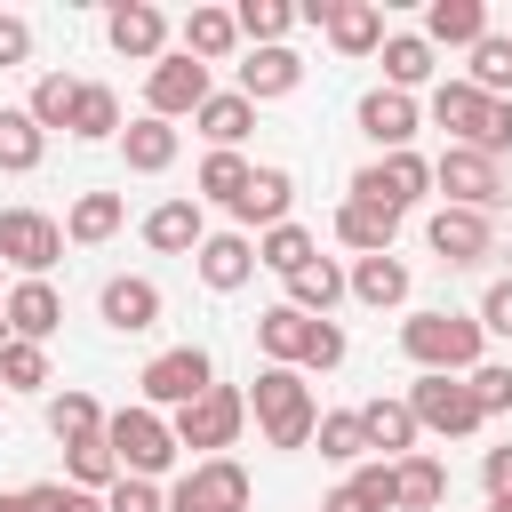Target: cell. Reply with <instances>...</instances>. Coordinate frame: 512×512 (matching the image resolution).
Masks as SVG:
<instances>
[{
  "label": "cell",
  "mask_w": 512,
  "mask_h": 512,
  "mask_svg": "<svg viewBox=\"0 0 512 512\" xmlns=\"http://www.w3.org/2000/svg\"><path fill=\"white\" fill-rule=\"evenodd\" d=\"M480 344H488V328L472 312H408L400 320V352L416 360V376H472Z\"/></svg>",
  "instance_id": "6da1fadb"
},
{
  "label": "cell",
  "mask_w": 512,
  "mask_h": 512,
  "mask_svg": "<svg viewBox=\"0 0 512 512\" xmlns=\"http://www.w3.org/2000/svg\"><path fill=\"white\" fill-rule=\"evenodd\" d=\"M248 416H256L264 448H312V432H320V400H312L304 368H256Z\"/></svg>",
  "instance_id": "7a4b0ae2"
},
{
  "label": "cell",
  "mask_w": 512,
  "mask_h": 512,
  "mask_svg": "<svg viewBox=\"0 0 512 512\" xmlns=\"http://www.w3.org/2000/svg\"><path fill=\"white\" fill-rule=\"evenodd\" d=\"M256 344H264V368H336L344 360V328L336 320H312L296 304L256 312Z\"/></svg>",
  "instance_id": "3957f363"
},
{
  "label": "cell",
  "mask_w": 512,
  "mask_h": 512,
  "mask_svg": "<svg viewBox=\"0 0 512 512\" xmlns=\"http://www.w3.org/2000/svg\"><path fill=\"white\" fill-rule=\"evenodd\" d=\"M104 448L120 456V472H128V480H160V472L184 456V448H176V424H168L160 408H144V400H136V408H120V416H104Z\"/></svg>",
  "instance_id": "277c9868"
},
{
  "label": "cell",
  "mask_w": 512,
  "mask_h": 512,
  "mask_svg": "<svg viewBox=\"0 0 512 512\" xmlns=\"http://www.w3.org/2000/svg\"><path fill=\"white\" fill-rule=\"evenodd\" d=\"M168 424H176V448H192V464H208V456H224V448L240 440L248 392H240V384H208V392H200L192 408H176Z\"/></svg>",
  "instance_id": "5b68a950"
},
{
  "label": "cell",
  "mask_w": 512,
  "mask_h": 512,
  "mask_svg": "<svg viewBox=\"0 0 512 512\" xmlns=\"http://www.w3.org/2000/svg\"><path fill=\"white\" fill-rule=\"evenodd\" d=\"M208 384H216V360H208L200 344H168V352H152V360H144V376H136L144 408H192Z\"/></svg>",
  "instance_id": "8992f818"
},
{
  "label": "cell",
  "mask_w": 512,
  "mask_h": 512,
  "mask_svg": "<svg viewBox=\"0 0 512 512\" xmlns=\"http://www.w3.org/2000/svg\"><path fill=\"white\" fill-rule=\"evenodd\" d=\"M432 192H440V208H496L504 200V168L488 160V152H472V144H448L440 160H432Z\"/></svg>",
  "instance_id": "52a82bcc"
},
{
  "label": "cell",
  "mask_w": 512,
  "mask_h": 512,
  "mask_svg": "<svg viewBox=\"0 0 512 512\" xmlns=\"http://www.w3.org/2000/svg\"><path fill=\"white\" fill-rule=\"evenodd\" d=\"M408 408H416V432H440V440H472L488 424L464 376H416L408 384Z\"/></svg>",
  "instance_id": "ba28073f"
},
{
  "label": "cell",
  "mask_w": 512,
  "mask_h": 512,
  "mask_svg": "<svg viewBox=\"0 0 512 512\" xmlns=\"http://www.w3.org/2000/svg\"><path fill=\"white\" fill-rule=\"evenodd\" d=\"M424 192H432V160H424V152H376V160L352 176V200H376V208H392V216H408Z\"/></svg>",
  "instance_id": "9c48e42d"
},
{
  "label": "cell",
  "mask_w": 512,
  "mask_h": 512,
  "mask_svg": "<svg viewBox=\"0 0 512 512\" xmlns=\"http://www.w3.org/2000/svg\"><path fill=\"white\" fill-rule=\"evenodd\" d=\"M208 96H216V80H208V64L184 56V48L144 72V112H152V120H184V112H200Z\"/></svg>",
  "instance_id": "30bf717a"
},
{
  "label": "cell",
  "mask_w": 512,
  "mask_h": 512,
  "mask_svg": "<svg viewBox=\"0 0 512 512\" xmlns=\"http://www.w3.org/2000/svg\"><path fill=\"white\" fill-rule=\"evenodd\" d=\"M64 256V224L40 208H0V264H16L24 280H48V264Z\"/></svg>",
  "instance_id": "8fae6325"
},
{
  "label": "cell",
  "mask_w": 512,
  "mask_h": 512,
  "mask_svg": "<svg viewBox=\"0 0 512 512\" xmlns=\"http://www.w3.org/2000/svg\"><path fill=\"white\" fill-rule=\"evenodd\" d=\"M168 512H248V472L240 456H208L168 488Z\"/></svg>",
  "instance_id": "7c38bea8"
},
{
  "label": "cell",
  "mask_w": 512,
  "mask_h": 512,
  "mask_svg": "<svg viewBox=\"0 0 512 512\" xmlns=\"http://www.w3.org/2000/svg\"><path fill=\"white\" fill-rule=\"evenodd\" d=\"M424 240H432V256H440V264H456V272L496 256V232H488V216H480V208H432Z\"/></svg>",
  "instance_id": "4fadbf2b"
},
{
  "label": "cell",
  "mask_w": 512,
  "mask_h": 512,
  "mask_svg": "<svg viewBox=\"0 0 512 512\" xmlns=\"http://www.w3.org/2000/svg\"><path fill=\"white\" fill-rule=\"evenodd\" d=\"M96 312H104V328L144 336V328H160V288H152L144 272H112V280L96 288Z\"/></svg>",
  "instance_id": "5bb4252c"
},
{
  "label": "cell",
  "mask_w": 512,
  "mask_h": 512,
  "mask_svg": "<svg viewBox=\"0 0 512 512\" xmlns=\"http://www.w3.org/2000/svg\"><path fill=\"white\" fill-rule=\"evenodd\" d=\"M0 320H8L16 344H48V336L64 328V296H56L48 280H16V288L0 296Z\"/></svg>",
  "instance_id": "9a60e30c"
},
{
  "label": "cell",
  "mask_w": 512,
  "mask_h": 512,
  "mask_svg": "<svg viewBox=\"0 0 512 512\" xmlns=\"http://www.w3.org/2000/svg\"><path fill=\"white\" fill-rule=\"evenodd\" d=\"M104 40H112L120 56H136V64H160V56H168V16H160L152 0H120V8L104 16Z\"/></svg>",
  "instance_id": "2e32d148"
},
{
  "label": "cell",
  "mask_w": 512,
  "mask_h": 512,
  "mask_svg": "<svg viewBox=\"0 0 512 512\" xmlns=\"http://www.w3.org/2000/svg\"><path fill=\"white\" fill-rule=\"evenodd\" d=\"M360 128H368L376 152H408L416 128H424V112H416V96H400V88H368V96H360Z\"/></svg>",
  "instance_id": "e0dca14e"
},
{
  "label": "cell",
  "mask_w": 512,
  "mask_h": 512,
  "mask_svg": "<svg viewBox=\"0 0 512 512\" xmlns=\"http://www.w3.org/2000/svg\"><path fill=\"white\" fill-rule=\"evenodd\" d=\"M192 264H200V280H208L216 296H232V288L256 280V240H248V232H208Z\"/></svg>",
  "instance_id": "ac0fdd59"
},
{
  "label": "cell",
  "mask_w": 512,
  "mask_h": 512,
  "mask_svg": "<svg viewBox=\"0 0 512 512\" xmlns=\"http://www.w3.org/2000/svg\"><path fill=\"white\" fill-rule=\"evenodd\" d=\"M488 104H496V96H480L472 80H440V88H432V128H448V144H480Z\"/></svg>",
  "instance_id": "d6986e66"
},
{
  "label": "cell",
  "mask_w": 512,
  "mask_h": 512,
  "mask_svg": "<svg viewBox=\"0 0 512 512\" xmlns=\"http://www.w3.org/2000/svg\"><path fill=\"white\" fill-rule=\"evenodd\" d=\"M296 80H304V56H296V48H248V64H240V96H248V104L296 96Z\"/></svg>",
  "instance_id": "ffe728a7"
},
{
  "label": "cell",
  "mask_w": 512,
  "mask_h": 512,
  "mask_svg": "<svg viewBox=\"0 0 512 512\" xmlns=\"http://www.w3.org/2000/svg\"><path fill=\"white\" fill-rule=\"evenodd\" d=\"M144 240H152L160 256H200V240H208L200 200H160V208L144 216Z\"/></svg>",
  "instance_id": "44dd1931"
},
{
  "label": "cell",
  "mask_w": 512,
  "mask_h": 512,
  "mask_svg": "<svg viewBox=\"0 0 512 512\" xmlns=\"http://www.w3.org/2000/svg\"><path fill=\"white\" fill-rule=\"evenodd\" d=\"M336 240H344L352 256H392L400 216H392V208H376V200H344V208H336Z\"/></svg>",
  "instance_id": "7402d4cb"
},
{
  "label": "cell",
  "mask_w": 512,
  "mask_h": 512,
  "mask_svg": "<svg viewBox=\"0 0 512 512\" xmlns=\"http://www.w3.org/2000/svg\"><path fill=\"white\" fill-rule=\"evenodd\" d=\"M176 144H184V136H176V120H152V112L120 128V160H128L136 176H160V168H176Z\"/></svg>",
  "instance_id": "603a6c76"
},
{
  "label": "cell",
  "mask_w": 512,
  "mask_h": 512,
  "mask_svg": "<svg viewBox=\"0 0 512 512\" xmlns=\"http://www.w3.org/2000/svg\"><path fill=\"white\" fill-rule=\"evenodd\" d=\"M288 200H296V176H288V168H256L248 192L232 200V216L256 224V232H272V224H288Z\"/></svg>",
  "instance_id": "cb8c5ba5"
},
{
  "label": "cell",
  "mask_w": 512,
  "mask_h": 512,
  "mask_svg": "<svg viewBox=\"0 0 512 512\" xmlns=\"http://www.w3.org/2000/svg\"><path fill=\"white\" fill-rule=\"evenodd\" d=\"M320 512H400V472L392 464H360L344 488H328Z\"/></svg>",
  "instance_id": "d4e9b609"
},
{
  "label": "cell",
  "mask_w": 512,
  "mask_h": 512,
  "mask_svg": "<svg viewBox=\"0 0 512 512\" xmlns=\"http://www.w3.org/2000/svg\"><path fill=\"white\" fill-rule=\"evenodd\" d=\"M424 40L432 48H480L488 40V8L480 0H432L424 8Z\"/></svg>",
  "instance_id": "484cf974"
},
{
  "label": "cell",
  "mask_w": 512,
  "mask_h": 512,
  "mask_svg": "<svg viewBox=\"0 0 512 512\" xmlns=\"http://www.w3.org/2000/svg\"><path fill=\"white\" fill-rule=\"evenodd\" d=\"M328 40H336V56H376L384 48V8L376 0H336L328 8Z\"/></svg>",
  "instance_id": "4316f807"
},
{
  "label": "cell",
  "mask_w": 512,
  "mask_h": 512,
  "mask_svg": "<svg viewBox=\"0 0 512 512\" xmlns=\"http://www.w3.org/2000/svg\"><path fill=\"white\" fill-rule=\"evenodd\" d=\"M344 296H352V272H336V256H312V264L288 280V304H296V312H312V320H328Z\"/></svg>",
  "instance_id": "83f0119b"
},
{
  "label": "cell",
  "mask_w": 512,
  "mask_h": 512,
  "mask_svg": "<svg viewBox=\"0 0 512 512\" xmlns=\"http://www.w3.org/2000/svg\"><path fill=\"white\" fill-rule=\"evenodd\" d=\"M360 424H368V448H384V464H400V456H416V408L408 400H368L360 408Z\"/></svg>",
  "instance_id": "f1b7e54d"
},
{
  "label": "cell",
  "mask_w": 512,
  "mask_h": 512,
  "mask_svg": "<svg viewBox=\"0 0 512 512\" xmlns=\"http://www.w3.org/2000/svg\"><path fill=\"white\" fill-rule=\"evenodd\" d=\"M48 160V128L24 112V104H0V168L8 176H32Z\"/></svg>",
  "instance_id": "f546056e"
},
{
  "label": "cell",
  "mask_w": 512,
  "mask_h": 512,
  "mask_svg": "<svg viewBox=\"0 0 512 512\" xmlns=\"http://www.w3.org/2000/svg\"><path fill=\"white\" fill-rule=\"evenodd\" d=\"M384 88H400V96H416L424 80H432V40L424 32H384Z\"/></svg>",
  "instance_id": "4dcf8cb0"
},
{
  "label": "cell",
  "mask_w": 512,
  "mask_h": 512,
  "mask_svg": "<svg viewBox=\"0 0 512 512\" xmlns=\"http://www.w3.org/2000/svg\"><path fill=\"white\" fill-rule=\"evenodd\" d=\"M192 120H200V136H208L216 152H240V136L256 128V104H248L240 88H216V96H208V104H200Z\"/></svg>",
  "instance_id": "1f68e13d"
},
{
  "label": "cell",
  "mask_w": 512,
  "mask_h": 512,
  "mask_svg": "<svg viewBox=\"0 0 512 512\" xmlns=\"http://www.w3.org/2000/svg\"><path fill=\"white\" fill-rule=\"evenodd\" d=\"M120 224H128V200H120V192H80L72 216H64V240H72V248H96V240H112Z\"/></svg>",
  "instance_id": "d6a6232c"
},
{
  "label": "cell",
  "mask_w": 512,
  "mask_h": 512,
  "mask_svg": "<svg viewBox=\"0 0 512 512\" xmlns=\"http://www.w3.org/2000/svg\"><path fill=\"white\" fill-rule=\"evenodd\" d=\"M352 296H360L368 312H400V304H408V264H400V256H360V264H352Z\"/></svg>",
  "instance_id": "836d02e7"
},
{
  "label": "cell",
  "mask_w": 512,
  "mask_h": 512,
  "mask_svg": "<svg viewBox=\"0 0 512 512\" xmlns=\"http://www.w3.org/2000/svg\"><path fill=\"white\" fill-rule=\"evenodd\" d=\"M240 48V24H232V8H192L184 16V56H200V64H224Z\"/></svg>",
  "instance_id": "e575fe53"
},
{
  "label": "cell",
  "mask_w": 512,
  "mask_h": 512,
  "mask_svg": "<svg viewBox=\"0 0 512 512\" xmlns=\"http://www.w3.org/2000/svg\"><path fill=\"white\" fill-rule=\"evenodd\" d=\"M312 256H320V240H312L304 224H272V232H256V264H264V272H280V280H296Z\"/></svg>",
  "instance_id": "d590c367"
},
{
  "label": "cell",
  "mask_w": 512,
  "mask_h": 512,
  "mask_svg": "<svg viewBox=\"0 0 512 512\" xmlns=\"http://www.w3.org/2000/svg\"><path fill=\"white\" fill-rule=\"evenodd\" d=\"M392 472H400V512H440V504H448V472H440V456L416 448V456H400Z\"/></svg>",
  "instance_id": "8d00e7d4"
},
{
  "label": "cell",
  "mask_w": 512,
  "mask_h": 512,
  "mask_svg": "<svg viewBox=\"0 0 512 512\" xmlns=\"http://www.w3.org/2000/svg\"><path fill=\"white\" fill-rule=\"evenodd\" d=\"M232 24H240V40H248V48H288L296 8H288V0H240V8H232Z\"/></svg>",
  "instance_id": "74e56055"
},
{
  "label": "cell",
  "mask_w": 512,
  "mask_h": 512,
  "mask_svg": "<svg viewBox=\"0 0 512 512\" xmlns=\"http://www.w3.org/2000/svg\"><path fill=\"white\" fill-rule=\"evenodd\" d=\"M80 88H88V80H72V72H40L24 112H32L40 128H72V112H80Z\"/></svg>",
  "instance_id": "f35d334b"
},
{
  "label": "cell",
  "mask_w": 512,
  "mask_h": 512,
  "mask_svg": "<svg viewBox=\"0 0 512 512\" xmlns=\"http://www.w3.org/2000/svg\"><path fill=\"white\" fill-rule=\"evenodd\" d=\"M48 432H56L64 448H80V440H104V408H96L88 392H56V400H48Z\"/></svg>",
  "instance_id": "ab89813d"
},
{
  "label": "cell",
  "mask_w": 512,
  "mask_h": 512,
  "mask_svg": "<svg viewBox=\"0 0 512 512\" xmlns=\"http://www.w3.org/2000/svg\"><path fill=\"white\" fill-rule=\"evenodd\" d=\"M64 472H72V488H88V496H112L128 472H120V456L104 448V440H80V448H64Z\"/></svg>",
  "instance_id": "60d3db41"
},
{
  "label": "cell",
  "mask_w": 512,
  "mask_h": 512,
  "mask_svg": "<svg viewBox=\"0 0 512 512\" xmlns=\"http://www.w3.org/2000/svg\"><path fill=\"white\" fill-rule=\"evenodd\" d=\"M312 440H320L328 464H360V456H368V424H360V408H328Z\"/></svg>",
  "instance_id": "b9f144b4"
},
{
  "label": "cell",
  "mask_w": 512,
  "mask_h": 512,
  "mask_svg": "<svg viewBox=\"0 0 512 512\" xmlns=\"http://www.w3.org/2000/svg\"><path fill=\"white\" fill-rule=\"evenodd\" d=\"M72 136H80V144H104V136H120V96H112L104 80H88V88H80V112H72Z\"/></svg>",
  "instance_id": "7bdbcfd3"
},
{
  "label": "cell",
  "mask_w": 512,
  "mask_h": 512,
  "mask_svg": "<svg viewBox=\"0 0 512 512\" xmlns=\"http://www.w3.org/2000/svg\"><path fill=\"white\" fill-rule=\"evenodd\" d=\"M248 176H256V168H248V160H240V152H208V160H200V176H192V184H200V200H224V208H232V200H240V192H248Z\"/></svg>",
  "instance_id": "ee69618b"
},
{
  "label": "cell",
  "mask_w": 512,
  "mask_h": 512,
  "mask_svg": "<svg viewBox=\"0 0 512 512\" xmlns=\"http://www.w3.org/2000/svg\"><path fill=\"white\" fill-rule=\"evenodd\" d=\"M480 96H504L512 88V32H488L480 48H472V72H464Z\"/></svg>",
  "instance_id": "f6af8a7d"
},
{
  "label": "cell",
  "mask_w": 512,
  "mask_h": 512,
  "mask_svg": "<svg viewBox=\"0 0 512 512\" xmlns=\"http://www.w3.org/2000/svg\"><path fill=\"white\" fill-rule=\"evenodd\" d=\"M0 384H8V392L56 384V376H48V352H40V344H8V352H0Z\"/></svg>",
  "instance_id": "bcb514c9"
},
{
  "label": "cell",
  "mask_w": 512,
  "mask_h": 512,
  "mask_svg": "<svg viewBox=\"0 0 512 512\" xmlns=\"http://www.w3.org/2000/svg\"><path fill=\"white\" fill-rule=\"evenodd\" d=\"M464 384H472L480 416H504V408H512V368H504V360H480V368H472Z\"/></svg>",
  "instance_id": "7dc6e473"
},
{
  "label": "cell",
  "mask_w": 512,
  "mask_h": 512,
  "mask_svg": "<svg viewBox=\"0 0 512 512\" xmlns=\"http://www.w3.org/2000/svg\"><path fill=\"white\" fill-rule=\"evenodd\" d=\"M32 512H104V496H88V488H72V480H40V488H32Z\"/></svg>",
  "instance_id": "c3c4849f"
},
{
  "label": "cell",
  "mask_w": 512,
  "mask_h": 512,
  "mask_svg": "<svg viewBox=\"0 0 512 512\" xmlns=\"http://www.w3.org/2000/svg\"><path fill=\"white\" fill-rule=\"evenodd\" d=\"M104 512H168V488H160V480H120V488L104 496Z\"/></svg>",
  "instance_id": "681fc988"
},
{
  "label": "cell",
  "mask_w": 512,
  "mask_h": 512,
  "mask_svg": "<svg viewBox=\"0 0 512 512\" xmlns=\"http://www.w3.org/2000/svg\"><path fill=\"white\" fill-rule=\"evenodd\" d=\"M480 480H488V504H512V448H488L480 456Z\"/></svg>",
  "instance_id": "f907efd6"
},
{
  "label": "cell",
  "mask_w": 512,
  "mask_h": 512,
  "mask_svg": "<svg viewBox=\"0 0 512 512\" xmlns=\"http://www.w3.org/2000/svg\"><path fill=\"white\" fill-rule=\"evenodd\" d=\"M480 328H488V336H512V280H496V288L480 296Z\"/></svg>",
  "instance_id": "816d5d0a"
},
{
  "label": "cell",
  "mask_w": 512,
  "mask_h": 512,
  "mask_svg": "<svg viewBox=\"0 0 512 512\" xmlns=\"http://www.w3.org/2000/svg\"><path fill=\"white\" fill-rule=\"evenodd\" d=\"M32 56V24L24 16H0V64H24Z\"/></svg>",
  "instance_id": "f5cc1de1"
},
{
  "label": "cell",
  "mask_w": 512,
  "mask_h": 512,
  "mask_svg": "<svg viewBox=\"0 0 512 512\" xmlns=\"http://www.w3.org/2000/svg\"><path fill=\"white\" fill-rule=\"evenodd\" d=\"M0 512H32V488H8V496H0Z\"/></svg>",
  "instance_id": "db71d44e"
},
{
  "label": "cell",
  "mask_w": 512,
  "mask_h": 512,
  "mask_svg": "<svg viewBox=\"0 0 512 512\" xmlns=\"http://www.w3.org/2000/svg\"><path fill=\"white\" fill-rule=\"evenodd\" d=\"M8 344H16V336H8V320H0V352H8Z\"/></svg>",
  "instance_id": "11a10c76"
},
{
  "label": "cell",
  "mask_w": 512,
  "mask_h": 512,
  "mask_svg": "<svg viewBox=\"0 0 512 512\" xmlns=\"http://www.w3.org/2000/svg\"><path fill=\"white\" fill-rule=\"evenodd\" d=\"M488 512H512V504H488Z\"/></svg>",
  "instance_id": "9f6ffc18"
},
{
  "label": "cell",
  "mask_w": 512,
  "mask_h": 512,
  "mask_svg": "<svg viewBox=\"0 0 512 512\" xmlns=\"http://www.w3.org/2000/svg\"><path fill=\"white\" fill-rule=\"evenodd\" d=\"M0 392H8V384H0Z\"/></svg>",
  "instance_id": "6f0895ef"
}]
</instances>
